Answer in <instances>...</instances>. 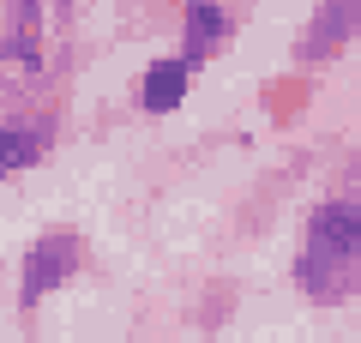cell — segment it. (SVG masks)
Returning <instances> with one entry per match:
<instances>
[{
	"mask_svg": "<svg viewBox=\"0 0 361 343\" xmlns=\"http://www.w3.org/2000/svg\"><path fill=\"white\" fill-rule=\"evenodd\" d=\"M295 289L319 307H343L361 295V157L337 175V187L301 223Z\"/></svg>",
	"mask_w": 361,
	"mask_h": 343,
	"instance_id": "cell-1",
	"label": "cell"
},
{
	"mask_svg": "<svg viewBox=\"0 0 361 343\" xmlns=\"http://www.w3.org/2000/svg\"><path fill=\"white\" fill-rule=\"evenodd\" d=\"M223 42H229V13H223L217 0H187L180 6V54L193 66H205Z\"/></svg>",
	"mask_w": 361,
	"mask_h": 343,
	"instance_id": "cell-6",
	"label": "cell"
},
{
	"mask_svg": "<svg viewBox=\"0 0 361 343\" xmlns=\"http://www.w3.org/2000/svg\"><path fill=\"white\" fill-rule=\"evenodd\" d=\"M49 6H54V13H66V6H73V0H49Z\"/></svg>",
	"mask_w": 361,
	"mask_h": 343,
	"instance_id": "cell-8",
	"label": "cell"
},
{
	"mask_svg": "<svg viewBox=\"0 0 361 343\" xmlns=\"http://www.w3.org/2000/svg\"><path fill=\"white\" fill-rule=\"evenodd\" d=\"M49 145H54V121L49 114H13L6 121V175H25V169H37L42 157H49Z\"/></svg>",
	"mask_w": 361,
	"mask_h": 343,
	"instance_id": "cell-7",
	"label": "cell"
},
{
	"mask_svg": "<svg viewBox=\"0 0 361 343\" xmlns=\"http://www.w3.org/2000/svg\"><path fill=\"white\" fill-rule=\"evenodd\" d=\"M349 37H361V0H319L307 18V30L295 37V61L319 66L331 54L349 49Z\"/></svg>",
	"mask_w": 361,
	"mask_h": 343,
	"instance_id": "cell-3",
	"label": "cell"
},
{
	"mask_svg": "<svg viewBox=\"0 0 361 343\" xmlns=\"http://www.w3.org/2000/svg\"><path fill=\"white\" fill-rule=\"evenodd\" d=\"M193 73H199V66L187 61V54H163V61H151L145 78H139V109L145 114H175L180 102H187V90H193Z\"/></svg>",
	"mask_w": 361,
	"mask_h": 343,
	"instance_id": "cell-5",
	"label": "cell"
},
{
	"mask_svg": "<svg viewBox=\"0 0 361 343\" xmlns=\"http://www.w3.org/2000/svg\"><path fill=\"white\" fill-rule=\"evenodd\" d=\"M49 54V0H13L6 6V73L37 78Z\"/></svg>",
	"mask_w": 361,
	"mask_h": 343,
	"instance_id": "cell-4",
	"label": "cell"
},
{
	"mask_svg": "<svg viewBox=\"0 0 361 343\" xmlns=\"http://www.w3.org/2000/svg\"><path fill=\"white\" fill-rule=\"evenodd\" d=\"M85 265V241H78V229H49L37 241L25 247V265H18V301L37 307L42 295H54L66 277H78Z\"/></svg>",
	"mask_w": 361,
	"mask_h": 343,
	"instance_id": "cell-2",
	"label": "cell"
}]
</instances>
